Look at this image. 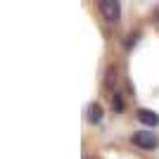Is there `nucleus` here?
I'll use <instances>...</instances> for the list:
<instances>
[{"label": "nucleus", "instance_id": "1", "mask_svg": "<svg viewBox=\"0 0 159 159\" xmlns=\"http://www.w3.org/2000/svg\"><path fill=\"white\" fill-rule=\"evenodd\" d=\"M133 145L143 147V150H154L159 145V138L152 131H138V133H133Z\"/></svg>", "mask_w": 159, "mask_h": 159}, {"label": "nucleus", "instance_id": "2", "mask_svg": "<svg viewBox=\"0 0 159 159\" xmlns=\"http://www.w3.org/2000/svg\"><path fill=\"white\" fill-rule=\"evenodd\" d=\"M100 12L105 14V19L116 21L119 19V12H121V5L116 0H102V2H100Z\"/></svg>", "mask_w": 159, "mask_h": 159}, {"label": "nucleus", "instance_id": "3", "mask_svg": "<svg viewBox=\"0 0 159 159\" xmlns=\"http://www.w3.org/2000/svg\"><path fill=\"white\" fill-rule=\"evenodd\" d=\"M138 119H140V124L143 126H157L159 124V114L157 112H152V109H145V107H140L138 109Z\"/></svg>", "mask_w": 159, "mask_h": 159}, {"label": "nucleus", "instance_id": "4", "mask_svg": "<svg viewBox=\"0 0 159 159\" xmlns=\"http://www.w3.org/2000/svg\"><path fill=\"white\" fill-rule=\"evenodd\" d=\"M88 119L93 121V124H98V121L102 119V107H100L98 102H90V105H88Z\"/></svg>", "mask_w": 159, "mask_h": 159}, {"label": "nucleus", "instance_id": "5", "mask_svg": "<svg viewBox=\"0 0 159 159\" xmlns=\"http://www.w3.org/2000/svg\"><path fill=\"white\" fill-rule=\"evenodd\" d=\"M121 107H124V102H121V95H114V109H116V112H121Z\"/></svg>", "mask_w": 159, "mask_h": 159}]
</instances>
